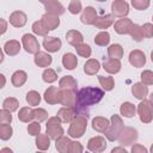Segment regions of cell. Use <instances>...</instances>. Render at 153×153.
I'll use <instances>...</instances> for the list:
<instances>
[{
  "instance_id": "55",
  "label": "cell",
  "mask_w": 153,
  "mask_h": 153,
  "mask_svg": "<svg viewBox=\"0 0 153 153\" xmlns=\"http://www.w3.org/2000/svg\"><path fill=\"white\" fill-rule=\"evenodd\" d=\"M112 153H117V152H122V153H127V151H126V148H123V147H115V148H112V151H111Z\"/></svg>"
},
{
  "instance_id": "49",
  "label": "cell",
  "mask_w": 153,
  "mask_h": 153,
  "mask_svg": "<svg viewBox=\"0 0 153 153\" xmlns=\"http://www.w3.org/2000/svg\"><path fill=\"white\" fill-rule=\"evenodd\" d=\"M141 82H143L145 85H152L153 84V72L143 71L141 73Z\"/></svg>"
},
{
  "instance_id": "62",
  "label": "cell",
  "mask_w": 153,
  "mask_h": 153,
  "mask_svg": "<svg viewBox=\"0 0 153 153\" xmlns=\"http://www.w3.org/2000/svg\"><path fill=\"white\" fill-rule=\"evenodd\" d=\"M97 1H105V0H97Z\"/></svg>"
},
{
  "instance_id": "1",
  "label": "cell",
  "mask_w": 153,
  "mask_h": 153,
  "mask_svg": "<svg viewBox=\"0 0 153 153\" xmlns=\"http://www.w3.org/2000/svg\"><path fill=\"white\" fill-rule=\"evenodd\" d=\"M104 97V91L99 87H84L76 93L74 109L76 111V115H87V109L92 105L99 103L102 98Z\"/></svg>"
},
{
  "instance_id": "22",
  "label": "cell",
  "mask_w": 153,
  "mask_h": 153,
  "mask_svg": "<svg viewBox=\"0 0 153 153\" xmlns=\"http://www.w3.org/2000/svg\"><path fill=\"white\" fill-rule=\"evenodd\" d=\"M35 63L38 66V67H49L53 59L51 56L48 54V53H44V51H38L35 54V59H33Z\"/></svg>"
},
{
  "instance_id": "28",
  "label": "cell",
  "mask_w": 153,
  "mask_h": 153,
  "mask_svg": "<svg viewBox=\"0 0 153 153\" xmlns=\"http://www.w3.org/2000/svg\"><path fill=\"white\" fill-rule=\"evenodd\" d=\"M62 65H63V67L66 69L73 71L76 67V65H78V59H76V56L74 54L67 53V54H65L62 56Z\"/></svg>"
},
{
  "instance_id": "26",
  "label": "cell",
  "mask_w": 153,
  "mask_h": 153,
  "mask_svg": "<svg viewBox=\"0 0 153 153\" xmlns=\"http://www.w3.org/2000/svg\"><path fill=\"white\" fill-rule=\"evenodd\" d=\"M66 39H67V42H68L69 44L76 47L78 44L82 43L84 37H82L81 32H79L78 30H69V31H67V33H66Z\"/></svg>"
},
{
  "instance_id": "51",
  "label": "cell",
  "mask_w": 153,
  "mask_h": 153,
  "mask_svg": "<svg viewBox=\"0 0 153 153\" xmlns=\"http://www.w3.org/2000/svg\"><path fill=\"white\" fill-rule=\"evenodd\" d=\"M0 122L1 123H11L12 122V115L11 111L7 109H4L0 111Z\"/></svg>"
},
{
  "instance_id": "40",
  "label": "cell",
  "mask_w": 153,
  "mask_h": 153,
  "mask_svg": "<svg viewBox=\"0 0 153 153\" xmlns=\"http://www.w3.org/2000/svg\"><path fill=\"white\" fill-rule=\"evenodd\" d=\"M2 108L10 110L11 112H12V111H16V110L19 108V102H18V99H16V98H13V97H8V98H6V99L4 100Z\"/></svg>"
},
{
  "instance_id": "29",
  "label": "cell",
  "mask_w": 153,
  "mask_h": 153,
  "mask_svg": "<svg viewBox=\"0 0 153 153\" xmlns=\"http://www.w3.org/2000/svg\"><path fill=\"white\" fill-rule=\"evenodd\" d=\"M71 139L67 137V136H60L57 140H55V146H56V149L60 152V153H67L69 152V147H71Z\"/></svg>"
},
{
  "instance_id": "50",
  "label": "cell",
  "mask_w": 153,
  "mask_h": 153,
  "mask_svg": "<svg viewBox=\"0 0 153 153\" xmlns=\"http://www.w3.org/2000/svg\"><path fill=\"white\" fill-rule=\"evenodd\" d=\"M131 5L136 10H146L149 6V0H131Z\"/></svg>"
},
{
  "instance_id": "10",
  "label": "cell",
  "mask_w": 153,
  "mask_h": 153,
  "mask_svg": "<svg viewBox=\"0 0 153 153\" xmlns=\"http://www.w3.org/2000/svg\"><path fill=\"white\" fill-rule=\"evenodd\" d=\"M75 98H76V91L60 90V104L65 106H74Z\"/></svg>"
},
{
  "instance_id": "38",
  "label": "cell",
  "mask_w": 153,
  "mask_h": 153,
  "mask_svg": "<svg viewBox=\"0 0 153 153\" xmlns=\"http://www.w3.org/2000/svg\"><path fill=\"white\" fill-rule=\"evenodd\" d=\"M109 42H110V35H109V32H106V31L99 32V33H97L96 37H94V43H96L97 45L105 47V45L109 44Z\"/></svg>"
},
{
  "instance_id": "13",
  "label": "cell",
  "mask_w": 153,
  "mask_h": 153,
  "mask_svg": "<svg viewBox=\"0 0 153 153\" xmlns=\"http://www.w3.org/2000/svg\"><path fill=\"white\" fill-rule=\"evenodd\" d=\"M131 26H133V22H131L130 19L123 17L122 19H118V20L115 23L114 29H115V31H116L117 33H120V35H126V33H129Z\"/></svg>"
},
{
  "instance_id": "45",
  "label": "cell",
  "mask_w": 153,
  "mask_h": 153,
  "mask_svg": "<svg viewBox=\"0 0 153 153\" xmlns=\"http://www.w3.org/2000/svg\"><path fill=\"white\" fill-rule=\"evenodd\" d=\"M81 2L80 0H71L69 5H68V11L72 13V14H78L80 11H81Z\"/></svg>"
},
{
  "instance_id": "41",
  "label": "cell",
  "mask_w": 153,
  "mask_h": 153,
  "mask_svg": "<svg viewBox=\"0 0 153 153\" xmlns=\"http://www.w3.org/2000/svg\"><path fill=\"white\" fill-rule=\"evenodd\" d=\"M12 127L10 126V123H1L0 126V139L1 140H8L12 136Z\"/></svg>"
},
{
  "instance_id": "30",
  "label": "cell",
  "mask_w": 153,
  "mask_h": 153,
  "mask_svg": "<svg viewBox=\"0 0 153 153\" xmlns=\"http://www.w3.org/2000/svg\"><path fill=\"white\" fill-rule=\"evenodd\" d=\"M99 68H100V65H99L98 60H96V59H90L84 65V72L87 75H94L96 73H98Z\"/></svg>"
},
{
  "instance_id": "8",
  "label": "cell",
  "mask_w": 153,
  "mask_h": 153,
  "mask_svg": "<svg viewBox=\"0 0 153 153\" xmlns=\"http://www.w3.org/2000/svg\"><path fill=\"white\" fill-rule=\"evenodd\" d=\"M87 148L91 152L94 153H100L103 151H105L106 148V141L103 136H93L88 140L87 142Z\"/></svg>"
},
{
  "instance_id": "52",
  "label": "cell",
  "mask_w": 153,
  "mask_h": 153,
  "mask_svg": "<svg viewBox=\"0 0 153 153\" xmlns=\"http://www.w3.org/2000/svg\"><path fill=\"white\" fill-rule=\"evenodd\" d=\"M84 151V147L81 146L80 142L78 141H72L71 147H69V153H81Z\"/></svg>"
},
{
  "instance_id": "23",
  "label": "cell",
  "mask_w": 153,
  "mask_h": 153,
  "mask_svg": "<svg viewBox=\"0 0 153 153\" xmlns=\"http://www.w3.org/2000/svg\"><path fill=\"white\" fill-rule=\"evenodd\" d=\"M76 86H78V82L72 75H66V76L61 78L60 81H59L60 90H73V91H76Z\"/></svg>"
},
{
  "instance_id": "17",
  "label": "cell",
  "mask_w": 153,
  "mask_h": 153,
  "mask_svg": "<svg viewBox=\"0 0 153 153\" xmlns=\"http://www.w3.org/2000/svg\"><path fill=\"white\" fill-rule=\"evenodd\" d=\"M80 19H81V22H82L84 24H86V25L93 24V23L96 22V19H97V11H96V8H93L92 6L86 7V8L82 11V13H81Z\"/></svg>"
},
{
  "instance_id": "32",
  "label": "cell",
  "mask_w": 153,
  "mask_h": 153,
  "mask_svg": "<svg viewBox=\"0 0 153 153\" xmlns=\"http://www.w3.org/2000/svg\"><path fill=\"white\" fill-rule=\"evenodd\" d=\"M36 147L39 151H47L50 147V136L48 134H38L36 137Z\"/></svg>"
},
{
  "instance_id": "33",
  "label": "cell",
  "mask_w": 153,
  "mask_h": 153,
  "mask_svg": "<svg viewBox=\"0 0 153 153\" xmlns=\"http://www.w3.org/2000/svg\"><path fill=\"white\" fill-rule=\"evenodd\" d=\"M18 118L22 121V122H25V123H29L31 120L35 118V115H33V110L31 108H27V106H24L19 110V114H18Z\"/></svg>"
},
{
  "instance_id": "47",
  "label": "cell",
  "mask_w": 153,
  "mask_h": 153,
  "mask_svg": "<svg viewBox=\"0 0 153 153\" xmlns=\"http://www.w3.org/2000/svg\"><path fill=\"white\" fill-rule=\"evenodd\" d=\"M27 133L31 135V136H37L39 133H41V126H39V122H31L29 126H27Z\"/></svg>"
},
{
  "instance_id": "37",
  "label": "cell",
  "mask_w": 153,
  "mask_h": 153,
  "mask_svg": "<svg viewBox=\"0 0 153 153\" xmlns=\"http://www.w3.org/2000/svg\"><path fill=\"white\" fill-rule=\"evenodd\" d=\"M98 81L100 84V86L105 90V91H111L115 86V81L112 76H104V75H99L98 76Z\"/></svg>"
},
{
  "instance_id": "54",
  "label": "cell",
  "mask_w": 153,
  "mask_h": 153,
  "mask_svg": "<svg viewBox=\"0 0 153 153\" xmlns=\"http://www.w3.org/2000/svg\"><path fill=\"white\" fill-rule=\"evenodd\" d=\"M0 23H1V35L6 32V29H7V23L5 19H0Z\"/></svg>"
},
{
  "instance_id": "58",
  "label": "cell",
  "mask_w": 153,
  "mask_h": 153,
  "mask_svg": "<svg viewBox=\"0 0 153 153\" xmlns=\"http://www.w3.org/2000/svg\"><path fill=\"white\" fill-rule=\"evenodd\" d=\"M39 1H41L42 4H44V5H45V4H48V2H49V1H51V0H39Z\"/></svg>"
},
{
  "instance_id": "31",
  "label": "cell",
  "mask_w": 153,
  "mask_h": 153,
  "mask_svg": "<svg viewBox=\"0 0 153 153\" xmlns=\"http://www.w3.org/2000/svg\"><path fill=\"white\" fill-rule=\"evenodd\" d=\"M27 79V74L24 72V71H16L13 74H12V78H11V81H12V85L16 86V87H20L25 84Z\"/></svg>"
},
{
  "instance_id": "44",
  "label": "cell",
  "mask_w": 153,
  "mask_h": 153,
  "mask_svg": "<svg viewBox=\"0 0 153 153\" xmlns=\"http://www.w3.org/2000/svg\"><path fill=\"white\" fill-rule=\"evenodd\" d=\"M75 50H76V53H78L80 56H82V57H90V55H91V47H90L88 44H86V43H80V44H78V45L75 47Z\"/></svg>"
},
{
  "instance_id": "19",
  "label": "cell",
  "mask_w": 153,
  "mask_h": 153,
  "mask_svg": "<svg viewBox=\"0 0 153 153\" xmlns=\"http://www.w3.org/2000/svg\"><path fill=\"white\" fill-rule=\"evenodd\" d=\"M103 68L105 72L110 73V74H116L121 71V62L118 59H109L106 61H104L103 63Z\"/></svg>"
},
{
  "instance_id": "60",
  "label": "cell",
  "mask_w": 153,
  "mask_h": 153,
  "mask_svg": "<svg viewBox=\"0 0 153 153\" xmlns=\"http://www.w3.org/2000/svg\"><path fill=\"white\" fill-rule=\"evenodd\" d=\"M151 102H152V103H153V93H152V94H151Z\"/></svg>"
},
{
  "instance_id": "5",
  "label": "cell",
  "mask_w": 153,
  "mask_h": 153,
  "mask_svg": "<svg viewBox=\"0 0 153 153\" xmlns=\"http://www.w3.org/2000/svg\"><path fill=\"white\" fill-rule=\"evenodd\" d=\"M137 114L140 121L143 123H149L153 120V103L147 99H142V102L137 106Z\"/></svg>"
},
{
  "instance_id": "12",
  "label": "cell",
  "mask_w": 153,
  "mask_h": 153,
  "mask_svg": "<svg viewBox=\"0 0 153 153\" xmlns=\"http://www.w3.org/2000/svg\"><path fill=\"white\" fill-rule=\"evenodd\" d=\"M129 62L131 66H134L136 68L143 67V65L146 63V56L141 50H137V49L133 50L129 54Z\"/></svg>"
},
{
  "instance_id": "36",
  "label": "cell",
  "mask_w": 153,
  "mask_h": 153,
  "mask_svg": "<svg viewBox=\"0 0 153 153\" xmlns=\"http://www.w3.org/2000/svg\"><path fill=\"white\" fill-rule=\"evenodd\" d=\"M32 31H33V33H36L38 36H47L50 30L44 25V23L42 20H37L32 24Z\"/></svg>"
},
{
  "instance_id": "2",
  "label": "cell",
  "mask_w": 153,
  "mask_h": 153,
  "mask_svg": "<svg viewBox=\"0 0 153 153\" xmlns=\"http://www.w3.org/2000/svg\"><path fill=\"white\" fill-rule=\"evenodd\" d=\"M86 127H87V116L76 115L71 122V126L68 128V134L71 137L74 139L81 137L86 131Z\"/></svg>"
},
{
  "instance_id": "35",
  "label": "cell",
  "mask_w": 153,
  "mask_h": 153,
  "mask_svg": "<svg viewBox=\"0 0 153 153\" xmlns=\"http://www.w3.org/2000/svg\"><path fill=\"white\" fill-rule=\"evenodd\" d=\"M108 55L111 59H121L123 56V48L121 44H111L108 48Z\"/></svg>"
},
{
  "instance_id": "25",
  "label": "cell",
  "mask_w": 153,
  "mask_h": 153,
  "mask_svg": "<svg viewBox=\"0 0 153 153\" xmlns=\"http://www.w3.org/2000/svg\"><path fill=\"white\" fill-rule=\"evenodd\" d=\"M131 93L134 94L135 98L142 100V99H145L146 96L148 94V87H147V85H145L143 82H136V84H134L133 87H131Z\"/></svg>"
},
{
  "instance_id": "15",
  "label": "cell",
  "mask_w": 153,
  "mask_h": 153,
  "mask_svg": "<svg viewBox=\"0 0 153 153\" xmlns=\"http://www.w3.org/2000/svg\"><path fill=\"white\" fill-rule=\"evenodd\" d=\"M43 97L48 104H57L60 103V90H57L55 86H49L44 91Z\"/></svg>"
},
{
  "instance_id": "20",
  "label": "cell",
  "mask_w": 153,
  "mask_h": 153,
  "mask_svg": "<svg viewBox=\"0 0 153 153\" xmlns=\"http://www.w3.org/2000/svg\"><path fill=\"white\" fill-rule=\"evenodd\" d=\"M45 11H47V13H51V14H55V16H61V14L65 13V7L57 0H51L48 4H45Z\"/></svg>"
},
{
  "instance_id": "3",
  "label": "cell",
  "mask_w": 153,
  "mask_h": 153,
  "mask_svg": "<svg viewBox=\"0 0 153 153\" xmlns=\"http://www.w3.org/2000/svg\"><path fill=\"white\" fill-rule=\"evenodd\" d=\"M123 121L118 115H112L111 116V122H110V127L108 128V130L104 133L106 139L109 141H115L117 140L118 135L121 134L122 129H123Z\"/></svg>"
},
{
  "instance_id": "7",
  "label": "cell",
  "mask_w": 153,
  "mask_h": 153,
  "mask_svg": "<svg viewBox=\"0 0 153 153\" xmlns=\"http://www.w3.org/2000/svg\"><path fill=\"white\" fill-rule=\"evenodd\" d=\"M22 43L24 49L26 50V53L29 54H36L39 51V43L37 41V38L33 35L30 33H25L22 37Z\"/></svg>"
},
{
  "instance_id": "21",
  "label": "cell",
  "mask_w": 153,
  "mask_h": 153,
  "mask_svg": "<svg viewBox=\"0 0 153 153\" xmlns=\"http://www.w3.org/2000/svg\"><path fill=\"white\" fill-rule=\"evenodd\" d=\"M41 20L44 23V25H45L49 30H55V29L60 25L59 16H55V14H51V13H45V14H43Z\"/></svg>"
},
{
  "instance_id": "39",
  "label": "cell",
  "mask_w": 153,
  "mask_h": 153,
  "mask_svg": "<svg viewBox=\"0 0 153 153\" xmlns=\"http://www.w3.org/2000/svg\"><path fill=\"white\" fill-rule=\"evenodd\" d=\"M26 102L31 106H37L41 103V94L37 91H29L26 93Z\"/></svg>"
},
{
  "instance_id": "24",
  "label": "cell",
  "mask_w": 153,
  "mask_h": 153,
  "mask_svg": "<svg viewBox=\"0 0 153 153\" xmlns=\"http://www.w3.org/2000/svg\"><path fill=\"white\" fill-rule=\"evenodd\" d=\"M114 16L112 14H105V16H100V17H97L96 22L93 23V25L97 27V29H100V30H104V29H108L112 23H114Z\"/></svg>"
},
{
  "instance_id": "42",
  "label": "cell",
  "mask_w": 153,
  "mask_h": 153,
  "mask_svg": "<svg viewBox=\"0 0 153 153\" xmlns=\"http://www.w3.org/2000/svg\"><path fill=\"white\" fill-rule=\"evenodd\" d=\"M42 78H43V80H44L45 82L51 84V82H54V81L57 80V74H56V72H55L54 69H51V68H45L44 72H43V74H42Z\"/></svg>"
},
{
  "instance_id": "56",
  "label": "cell",
  "mask_w": 153,
  "mask_h": 153,
  "mask_svg": "<svg viewBox=\"0 0 153 153\" xmlns=\"http://www.w3.org/2000/svg\"><path fill=\"white\" fill-rule=\"evenodd\" d=\"M0 76H1V80H2V84H1V86H0V87H4V86H5V82H6V81H5V75H4V74H1Z\"/></svg>"
},
{
  "instance_id": "57",
  "label": "cell",
  "mask_w": 153,
  "mask_h": 153,
  "mask_svg": "<svg viewBox=\"0 0 153 153\" xmlns=\"http://www.w3.org/2000/svg\"><path fill=\"white\" fill-rule=\"evenodd\" d=\"M4 152H10V153H12V149H10V148H2V149H1V153H4Z\"/></svg>"
},
{
  "instance_id": "6",
  "label": "cell",
  "mask_w": 153,
  "mask_h": 153,
  "mask_svg": "<svg viewBox=\"0 0 153 153\" xmlns=\"http://www.w3.org/2000/svg\"><path fill=\"white\" fill-rule=\"evenodd\" d=\"M137 139V131L134 128L130 127H126L122 129L121 134L118 135L117 140L120 142L121 146H127V145H131L134 141H136Z\"/></svg>"
},
{
  "instance_id": "48",
  "label": "cell",
  "mask_w": 153,
  "mask_h": 153,
  "mask_svg": "<svg viewBox=\"0 0 153 153\" xmlns=\"http://www.w3.org/2000/svg\"><path fill=\"white\" fill-rule=\"evenodd\" d=\"M141 31H142L143 38H151V37H153V24H151V23L143 24L141 26Z\"/></svg>"
},
{
  "instance_id": "59",
  "label": "cell",
  "mask_w": 153,
  "mask_h": 153,
  "mask_svg": "<svg viewBox=\"0 0 153 153\" xmlns=\"http://www.w3.org/2000/svg\"><path fill=\"white\" fill-rule=\"evenodd\" d=\"M151 60H152V62H153V51L151 53Z\"/></svg>"
},
{
  "instance_id": "18",
  "label": "cell",
  "mask_w": 153,
  "mask_h": 153,
  "mask_svg": "<svg viewBox=\"0 0 153 153\" xmlns=\"http://www.w3.org/2000/svg\"><path fill=\"white\" fill-rule=\"evenodd\" d=\"M109 127H110V122L105 117L97 116L92 120V128L98 133H105Z\"/></svg>"
},
{
  "instance_id": "61",
  "label": "cell",
  "mask_w": 153,
  "mask_h": 153,
  "mask_svg": "<svg viewBox=\"0 0 153 153\" xmlns=\"http://www.w3.org/2000/svg\"><path fill=\"white\" fill-rule=\"evenodd\" d=\"M151 152H152V153H153V145H152V146H151Z\"/></svg>"
},
{
  "instance_id": "11",
  "label": "cell",
  "mask_w": 153,
  "mask_h": 153,
  "mask_svg": "<svg viewBox=\"0 0 153 153\" xmlns=\"http://www.w3.org/2000/svg\"><path fill=\"white\" fill-rule=\"evenodd\" d=\"M75 116H76V111L74 106H63L57 111V117L63 123H71Z\"/></svg>"
},
{
  "instance_id": "9",
  "label": "cell",
  "mask_w": 153,
  "mask_h": 153,
  "mask_svg": "<svg viewBox=\"0 0 153 153\" xmlns=\"http://www.w3.org/2000/svg\"><path fill=\"white\" fill-rule=\"evenodd\" d=\"M111 11L112 14L116 17H126L129 12V5L124 0H115L111 4Z\"/></svg>"
},
{
  "instance_id": "46",
  "label": "cell",
  "mask_w": 153,
  "mask_h": 153,
  "mask_svg": "<svg viewBox=\"0 0 153 153\" xmlns=\"http://www.w3.org/2000/svg\"><path fill=\"white\" fill-rule=\"evenodd\" d=\"M33 115H35V120L38 121V122H42V121H45L48 118V112L42 109V108H37V109H33Z\"/></svg>"
},
{
  "instance_id": "16",
  "label": "cell",
  "mask_w": 153,
  "mask_h": 153,
  "mask_svg": "<svg viewBox=\"0 0 153 153\" xmlns=\"http://www.w3.org/2000/svg\"><path fill=\"white\" fill-rule=\"evenodd\" d=\"M26 22H27V17L22 11H14L10 16V23L14 27H22L26 24Z\"/></svg>"
},
{
  "instance_id": "14",
  "label": "cell",
  "mask_w": 153,
  "mask_h": 153,
  "mask_svg": "<svg viewBox=\"0 0 153 153\" xmlns=\"http://www.w3.org/2000/svg\"><path fill=\"white\" fill-rule=\"evenodd\" d=\"M62 45V42L60 38H56V37H45L43 39V47L49 53H56L60 50Z\"/></svg>"
},
{
  "instance_id": "43",
  "label": "cell",
  "mask_w": 153,
  "mask_h": 153,
  "mask_svg": "<svg viewBox=\"0 0 153 153\" xmlns=\"http://www.w3.org/2000/svg\"><path fill=\"white\" fill-rule=\"evenodd\" d=\"M129 35H130L131 38L135 39L136 42H140V41L143 38L142 31H141V26L137 25V24H133V26H131V29H130V31H129Z\"/></svg>"
},
{
  "instance_id": "4",
  "label": "cell",
  "mask_w": 153,
  "mask_h": 153,
  "mask_svg": "<svg viewBox=\"0 0 153 153\" xmlns=\"http://www.w3.org/2000/svg\"><path fill=\"white\" fill-rule=\"evenodd\" d=\"M47 134L53 140H57L63 135V128L61 127V120L57 116H53L48 118L47 122Z\"/></svg>"
},
{
  "instance_id": "27",
  "label": "cell",
  "mask_w": 153,
  "mask_h": 153,
  "mask_svg": "<svg viewBox=\"0 0 153 153\" xmlns=\"http://www.w3.org/2000/svg\"><path fill=\"white\" fill-rule=\"evenodd\" d=\"M4 51L10 55V56H14L17 55L19 51H20V44L18 41L16 39H11V41H7L4 45Z\"/></svg>"
},
{
  "instance_id": "34",
  "label": "cell",
  "mask_w": 153,
  "mask_h": 153,
  "mask_svg": "<svg viewBox=\"0 0 153 153\" xmlns=\"http://www.w3.org/2000/svg\"><path fill=\"white\" fill-rule=\"evenodd\" d=\"M120 111H121V115H122V116L130 118V117H133V116L135 115L136 109H135V105H134V104H131V103H129V102H126V103H123V104L121 105Z\"/></svg>"
},
{
  "instance_id": "53",
  "label": "cell",
  "mask_w": 153,
  "mask_h": 153,
  "mask_svg": "<svg viewBox=\"0 0 153 153\" xmlns=\"http://www.w3.org/2000/svg\"><path fill=\"white\" fill-rule=\"evenodd\" d=\"M131 152L133 153H147V148L141 145H134L131 147Z\"/></svg>"
}]
</instances>
